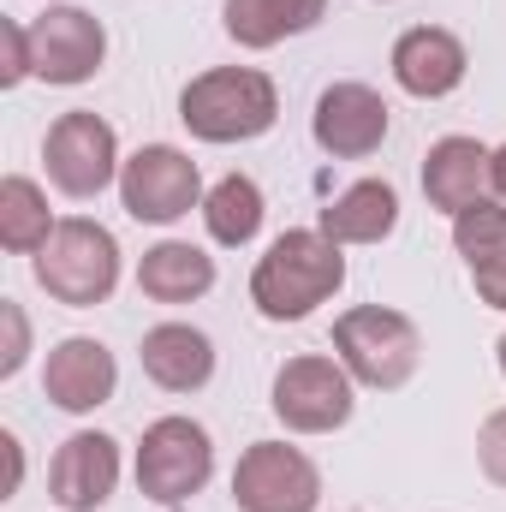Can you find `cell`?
<instances>
[{
    "instance_id": "cell-28",
    "label": "cell",
    "mask_w": 506,
    "mask_h": 512,
    "mask_svg": "<svg viewBox=\"0 0 506 512\" xmlns=\"http://www.w3.org/2000/svg\"><path fill=\"white\" fill-rule=\"evenodd\" d=\"M495 352H501V376H506V334H501V346H495Z\"/></svg>"
},
{
    "instance_id": "cell-8",
    "label": "cell",
    "mask_w": 506,
    "mask_h": 512,
    "mask_svg": "<svg viewBox=\"0 0 506 512\" xmlns=\"http://www.w3.org/2000/svg\"><path fill=\"white\" fill-rule=\"evenodd\" d=\"M42 161H48V179L66 191V197H102L114 179H120V137L102 114L90 108H72L60 114L48 137H42Z\"/></svg>"
},
{
    "instance_id": "cell-19",
    "label": "cell",
    "mask_w": 506,
    "mask_h": 512,
    "mask_svg": "<svg viewBox=\"0 0 506 512\" xmlns=\"http://www.w3.org/2000/svg\"><path fill=\"white\" fill-rule=\"evenodd\" d=\"M137 286L155 304H191V298H203L215 286V256L185 245V239H161L137 262Z\"/></svg>"
},
{
    "instance_id": "cell-15",
    "label": "cell",
    "mask_w": 506,
    "mask_h": 512,
    "mask_svg": "<svg viewBox=\"0 0 506 512\" xmlns=\"http://www.w3.org/2000/svg\"><path fill=\"white\" fill-rule=\"evenodd\" d=\"M489 155L495 149H483L477 137H441V143H429V155H423V197H429V209L465 215L471 203H483V191H489Z\"/></svg>"
},
{
    "instance_id": "cell-1",
    "label": "cell",
    "mask_w": 506,
    "mask_h": 512,
    "mask_svg": "<svg viewBox=\"0 0 506 512\" xmlns=\"http://www.w3.org/2000/svg\"><path fill=\"white\" fill-rule=\"evenodd\" d=\"M346 245H334L322 227L280 233L251 274V304L268 322H304L316 304H328L346 286Z\"/></svg>"
},
{
    "instance_id": "cell-11",
    "label": "cell",
    "mask_w": 506,
    "mask_h": 512,
    "mask_svg": "<svg viewBox=\"0 0 506 512\" xmlns=\"http://www.w3.org/2000/svg\"><path fill=\"white\" fill-rule=\"evenodd\" d=\"M387 102H381L370 84H328L316 96V114H310V137L322 155L334 161H364L387 143Z\"/></svg>"
},
{
    "instance_id": "cell-16",
    "label": "cell",
    "mask_w": 506,
    "mask_h": 512,
    "mask_svg": "<svg viewBox=\"0 0 506 512\" xmlns=\"http://www.w3.org/2000/svg\"><path fill=\"white\" fill-rule=\"evenodd\" d=\"M137 358H143V376L155 387H167V393H197V387H209V376H215V346L191 322L149 328L143 346H137Z\"/></svg>"
},
{
    "instance_id": "cell-24",
    "label": "cell",
    "mask_w": 506,
    "mask_h": 512,
    "mask_svg": "<svg viewBox=\"0 0 506 512\" xmlns=\"http://www.w3.org/2000/svg\"><path fill=\"white\" fill-rule=\"evenodd\" d=\"M477 465H483L489 483L506 489V411H489L483 417V429H477Z\"/></svg>"
},
{
    "instance_id": "cell-3",
    "label": "cell",
    "mask_w": 506,
    "mask_h": 512,
    "mask_svg": "<svg viewBox=\"0 0 506 512\" xmlns=\"http://www.w3.org/2000/svg\"><path fill=\"white\" fill-rule=\"evenodd\" d=\"M334 358L352 370L358 387H376L393 393L417 376L423 364V334L405 310H387V304H358L334 322Z\"/></svg>"
},
{
    "instance_id": "cell-22",
    "label": "cell",
    "mask_w": 506,
    "mask_h": 512,
    "mask_svg": "<svg viewBox=\"0 0 506 512\" xmlns=\"http://www.w3.org/2000/svg\"><path fill=\"white\" fill-rule=\"evenodd\" d=\"M54 215H48V197H42V185L36 179H24V173H12V179H0V245L12 256H36L48 239H54Z\"/></svg>"
},
{
    "instance_id": "cell-29",
    "label": "cell",
    "mask_w": 506,
    "mask_h": 512,
    "mask_svg": "<svg viewBox=\"0 0 506 512\" xmlns=\"http://www.w3.org/2000/svg\"><path fill=\"white\" fill-rule=\"evenodd\" d=\"M495 310H506V292H501V298H495Z\"/></svg>"
},
{
    "instance_id": "cell-27",
    "label": "cell",
    "mask_w": 506,
    "mask_h": 512,
    "mask_svg": "<svg viewBox=\"0 0 506 512\" xmlns=\"http://www.w3.org/2000/svg\"><path fill=\"white\" fill-rule=\"evenodd\" d=\"M489 191H495V203H506V143L489 155Z\"/></svg>"
},
{
    "instance_id": "cell-13",
    "label": "cell",
    "mask_w": 506,
    "mask_h": 512,
    "mask_svg": "<svg viewBox=\"0 0 506 512\" xmlns=\"http://www.w3.org/2000/svg\"><path fill=\"white\" fill-rule=\"evenodd\" d=\"M465 72H471V54H465V42H459L453 30H441V24H417V30H405V36L393 42V78H399V90L417 96V102L453 96V90L465 84Z\"/></svg>"
},
{
    "instance_id": "cell-10",
    "label": "cell",
    "mask_w": 506,
    "mask_h": 512,
    "mask_svg": "<svg viewBox=\"0 0 506 512\" xmlns=\"http://www.w3.org/2000/svg\"><path fill=\"white\" fill-rule=\"evenodd\" d=\"M108 60V30L96 12L84 6H48L42 18H30V66L48 84H90Z\"/></svg>"
},
{
    "instance_id": "cell-4",
    "label": "cell",
    "mask_w": 506,
    "mask_h": 512,
    "mask_svg": "<svg viewBox=\"0 0 506 512\" xmlns=\"http://www.w3.org/2000/svg\"><path fill=\"white\" fill-rule=\"evenodd\" d=\"M36 286L54 304H72V310L108 304V292L120 286V239L102 221H84V215L60 221L54 239L36 251Z\"/></svg>"
},
{
    "instance_id": "cell-20",
    "label": "cell",
    "mask_w": 506,
    "mask_h": 512,
    "mask_svg": "<svg viewBox=\"0 0 506 512\" xmlns=\"http://www.w3.org/2000/svg\"><path fill=\"white\" fill-rule=\"evenodd\" d=\"M322 12H328V0H227V6H221L227 36H233L239 48H251V54L286 42V36L316 30Z\"/></svg>"
},
{
    "instance_id": "cell-26",
    "label": "cell",
    "mask_w": 506,
    "mask_h": 512,
    "mask_svg": "<svg viewBox=\"0 0 506 512\" xmlns=\"http://www.w3.org/2000/svg\"><path fill=\"white\" fill-rule=\"evenodd\" d=\"M0 447H6V495H18V483H24V447H18V435H0Z\"/></svg>"
},
{
    "instance_id": "cell-21",
    "label": "cell",
    "mask_w": 506,
    "mask_h": 512,
    "mask_svg": "<svg viewBox=\"0 0 506 512\" xmlns=\"http://www.w3.org/2000/svg\"><path fill=\"white\" fill-rule=\"evenodd\" d=\"M262 185H256L251 173H227V179H215L209 185V197H203V227H209V239L215 245H227V251H239V245H251L256 233H262Z\"/></svg>"
},
{
    "instance_id": "cell-5",
    "label": "cell",
    "mask_w": 506,
    "mask_h": 512,
    "mask_svg": "<svg viewBox=\"0 0 506 512\" xmlns=\"http://www.w3.org/2000/svg\"><path fill=\"white\" fill-rule=\"evenodd\" d=\"M215 477V441L191 417H161L137 441V489L155 507H185Z\"/></svg>"
},
{
    "instance_id": "cell-25",
    "label": "cell",
    "mask_w": 506,
    "mask_h": 512,
    "mask_svg": "<svg viewBox=\"0 0 506 512\" xmlns=\"http://www.w3.org/2000/svg\"><path fill=\"white\" fill-rule=\"evenodd\" d=\"M0 322H6V352H0V376H18L24 370V352H30V328H24V310L12 298H0Z\"/></svg>"
},
{
    "instance_id": "cell-18",
    "label": "cell",
    "mask_w": 506,
    "mask_h": 512,
    "mask_svg": "<svg viewBox=\"0 0 506 512\" xmlns=\"http://www.w3.org/2000/svg\"><path fill=\"white\" fill-rule=\"evenodd\" d=\"M453 251L465 256L483 304H495L506 292V203H471L453 215Z\"/></svg>"
},
{
    "instance_id": "cell-12",
    "label": "cell",
    "mask_w": 506,
    "mask_h": 512,
    "mask_svg": "<svg viewBox=\"0 0 506 512\" xmlns=\"http://www.w3.org/2000/svg\"><path fill=\"white\" fill-rule=\"evenodd\" d=\"M114 483H120V441H114V435L78 429V435L60 441V453H54V465H48V495H54V507L96 512V507H108Z\"/></svg>"
},
{
    "instance_id": "cell-7",
    "label": "cell",
    "mask_w": 506,
    "mask_h": 512,
    "mask_svg": "<svg viewBox=\"0 0 506 512\" xmlns=\"http://www.w3.org/2000/svg\"><path fill=\"white\" fill-rule=\"evenodd\" d=\"M203 173L185 149L173 143H143L120 167V203H126L131 221H149V227H173L179 215L203 209Z\"/></svg>"
},
{
    "instance_id": "cell-2",
    "label": "cell",
    "mask_w": 506,
    "mask_h": 512,
    "mask_svg": "<svg viewBox=\"0 0 506 512\" xmlns=\"http://www.w3.org/2000/svg\"><path fill=\"white\" fill-rule=\"evenodd\" d=\"M179 120L203 143H251L262 131H274V120H280L274 78L256 72V66H215V72L185 84Z\"/></svg>"
},
{
    "instance_id": "cell-17",
    "label": "cell",
    "mask_w": 506,
    "mask_h": 512,
    "mask_svg": "<svg viewBox=\"0 0 506 512\" xmlns=\"http://www.w3.org/2000/svg\"><path fill=\"white\" fill-rule=\"evenodd\" d=\"M399 227V191L387 179H358L322 209V233L334 245H381Z\"/></svg>"
},
{
    "instance_id": "cell-23",
    "label": "cell",
    "mask_w": 506,
    "mask_h": 512,
    "mask_svg": "<svg viewBox=\"0 0 506 512\" xmlns=\"http://www.w3.org/2000/svg\"><path fill=\"white\" fill-rule=\"evenodd\" d=\"M0 84L12 90V84H24V78H36V66H30V24H12V18H0Z\"/></svg>"
},
{
    "instance_id": "cell-6",
    "label": "cell",
    "mask_w": 506,
    "mask_h": 512,
    "mask_svg": "<svg viewBox=\"0 0 506 512\" xmlns=\"http://www.w3.org/2000/svg\"><path fill=\"white\" fill-rule=\"evenodd\" d=\"M274 417L292 429V435H328V429H346L352 423V405H358V382L340 358H322V352H304V358H286L274 370Z\"/></svg>"
},
{
    "instance_id": "cell-9",
    "label": "cell",
    "mask_w": 506,
    "mask_h": 512,
    "mask_svg": "<svg viewBox=\"0 0 506 512\" xmlns=\"http://www.w3.org/2000/svg\"><path fill=\"white\" fill-rule=\"evenodd\" d=\"M233 501L239 512H316L322 471L310 465V453L286 441H251L233 471Z\"/></svg>"
},
{
    "instance_id": "cell-14",
    "label": "cell",
    "mask_w": 506,
    "mask_h": 512,
    "mask_svg": "<svg viewBox=\"0 0 506 512\" xmlns=\"http://www.w3.org/2000/svg\"><path fill=\"white\" fill-rule=\"evenodd\" d=\"M114 387H120V364H114V352H108L102 340H90V334H72V340H60V346L48 352L42 393H48L60 411L84 417V411L108 405V399H114Z\"/></svg>"
}]
</instances>
